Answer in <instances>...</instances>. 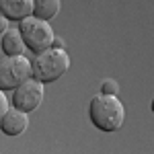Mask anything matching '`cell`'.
<instances>
[{
	"instance_id": "4fadbf2b",
	"label": "cell",
	"mask_w": 154,
	"mask_h": 154,
	"mask_svg": "<svg viewBox=\"0 0 154 154\" xmlns=\"http://www.w3.org/2000/svg\"><path fill=\"white\" fill-rule=\"evenodd\" d=\"M51 48H60V49H64V39H62V37H54V43H51Z\"/></svg>"
},
{
	"instance_id": "7a4b0ae2",
	"label": "cell",
	"mask_w": 154,
	"mask_h": 154,
	"mask_svg": "<svg viewBox=\"0 0 154 154\" xmlns=\"http://www.w3.org/2000/svg\"><path fill=\"white\" fill-rule=\"evenodd\" d=\"M68 70H70V56L66 54V49L48 48L31 58V72L43 84L56 82Z\"/></svg>"
},
{
	"instance_id": "5bb4252c",
	"label": "cell",
	"mask_w": 154,
	"mask_h": 154,
	"mask_svg": "<svg viewBox=\"0 0 154 154\" xmlns=\"http://www.w3.org/2000/svg\"><path fill=\"white\" fill-rule=\"evenodd\" d=\"M150 107H152V113H154V97H152V103H150Z\"/></svg>"
},
{
	"instance_id": "ba28073f",
	"label": "cell",
	"mask_w": 154,
	"mask_h": 154,
	"mask_svg": "<svg viewBox=\"0 0 154 154\" xmlns=\"http://www.w3.org/2000/svg\"><path fill=\"white\" fill-rule=\"evenodd\" d=\"M0 45H2V51L6 56H21L27 45H25V39L21 35L19 29H6L2 33V39H0Z\"/></svg>"
},
{
	"instance_id": "6da1fadb",
	"label": "cell",
	"mask_w": 154,
	"mask_h": 154,
	"mask_svg": "<svg viewBox=\"0 0 154 154\" xmlns=\"http://www.w3.org/2000/svg\"><path fill=\"white\" fill-rule=\"evenodd\" d=\"M91 123L101 131H117L125 121V107L117 99V95H95L88 103Z\"/></svg>"
},
{
	"instance_id": "277c9868",
	"label": "cell",
	"mask_w": 154,
	"mask_h": 154,
	"mask_svg": "<svg viewBox=\"0 0 154 154\" xmlns=\"http://www.w3.org/2000/svg\"><path fill=\"white\" fill-rule=\"evenodd\" d=\"M31 72V60L27 56H6L0 60V88L4 91H14L19 84H23Z\"/></svg>"
},
{
	"instance_id": "5b68a950",
	"label": "cell",
	"mask_w": 154,
	"mask_h": 154,
	"mask_svg": "<svg viewBox=\"0 0 154 154\" xmlns=\"http://www.w3.org/2000/svg\"><path fill=\"white\" fill-rule=\"evenodd\" d=\"M43 97H45V84L37 80L35 76H29L23 84H19L12 91V105L25 113H31L43 103Z\"/></svg>"
},
{
	"instance_id": "7c38bea8",
	"label": "cell",
	"mask_w": 154,
	"mask_h": 154,
	"mask_svg": "<svg viewBox=\"0 0 154 154\" xmlns=\"http://www.w3.org/2000/svg\"><path fill=\"white\" fill-rule=\"evenodd\" d=\"M6 29H8V19L4 17V12L0 11V35H2V33H4Z\"/></svg>"
},
{
	"instance_id": "8992f818",
	"label": "cell",
	"mask_w": 154,
	"mask_h": 154,
	"mask_svg": "<svg viewBox=\"0 0 154 154\" xmlns=\"http://www.w3.org/2000/svg\"><path fill=\"white\" fill-rule=\"evenodd\" d=\"M27 125H29V113L17 109L14 105L8 107V111L0 117V131L6 134V136H11V138L21 136L27 130Z\"/></svg>"
},
{
	"instance_id": "3957f363",
	"label": "cell",
	"mask_w": 154,
	"mask_h": 154,
	"mask_svg": "<svg viewBox=\"0 0 154 154\" xmlns=\"http://www.w3.org/2000/svg\"><path fill=\"white\" fill-rule=\"evenodd\" d=\"M19 31H21V35L25 39L27 49L33 51V54H39L43 49L51 48L54 37H56L49 21H43V19H39L35 14H29L23 21H19Z\"/></svg>"
},
{
	"instance_id": "52a82bcc",
	"label": "cell",
	"mask_w": 154,
	"mask_h": 154,
	"mask_svg": "<svg viewBox=\"0 0 154 154\" xmlns=\"http://www.w3.org/2000/svg\"><path fill=\"white\" fill-rule=\"evenodd\" d=\"M0 11L8 21H23L25 17L33 14V0H0Z\"/></svg>"
},
{
	"instance_id": "30bf717a",
	"label": "cell",
	"mask_w": 154,
	"mask_h": 154,
	"mask_svg": "<svg viewBox=\"0 0 154 154\" xmlns=\"http://www.w3.org/2000/svg\"><path fill=\"white\" fill-rule=\"evenodd\" d=\"M101 93H105V95H117V93H119L117 80H113V78H105V80L101 82Z\"/></svg>"
},
{
	"instance_id": "8fae6325",
	"label": "cell",
	"mask_w": 154,
	"mask_h": 154,
	"mask_svg": "<svg viewBox=\"0 0 154 154\" xmlns=\"http://www.w3.org/2000/svg\"><path fill=\"white\" fill-rule=\"evenodd\" d=\"M8 107H11V105H8V99H6V91L0 88V117L8 111Z\"/></svg>"
},
{
	"instance_id": "9c48e42d",
	"label": "cell",
	"mask_w": 154,
	"mask_h": 154,
	"mask_svg": "<svg viewBox=\"0 0 154 154\" xmlns=\"http://www.w3.org/2000/svg\"><path fill=\"white\" fill-rule=\"evenodd\" d=\"M62 0H33V14L43 19V21H51L60 12Z\"/></svg>"
}]
</instances>
